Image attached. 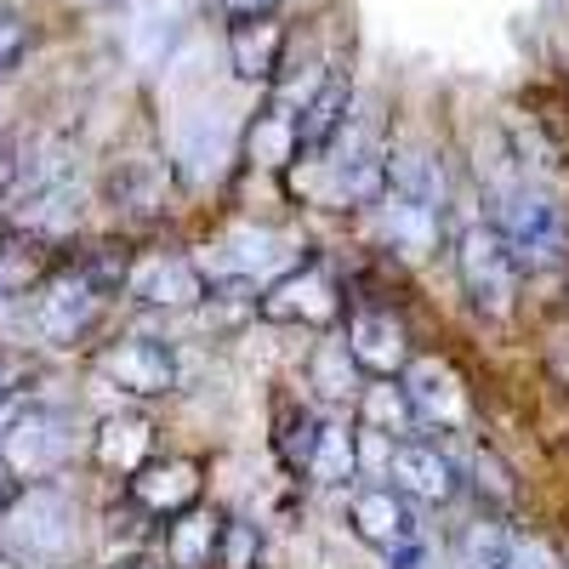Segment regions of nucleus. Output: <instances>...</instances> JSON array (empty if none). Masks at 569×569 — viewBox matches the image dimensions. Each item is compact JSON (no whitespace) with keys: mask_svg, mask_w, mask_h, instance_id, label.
<instances>
[{"mask_svg":"<svg viewBox=\"0 0 569 569\" xmlns=\"http://www.w3.org/2000/svg\"><path fill=\"white\" fill-rule=\"evenodd\" d=\"M348 525L365 547L388 552L399 569H416L421 563V525H416V507L405 490L393 485H376V490H359L353 507H348Z\"/></svg>","mask_w":569,"mask_h":569,"instance_id":"nucleus-4","label":"nucleus"},{"mask_svg":"<svg viewBox=\"0 0 569 569\" xmlns=\"http://www.w3.org/2000/svg\"><path fill=\"white\" fill-rule=\"evenodd\" d=\"M348 353L359 370L370 376H399L410 365V337H405V319L388 308H359L348 319Z\"/></svg>","mask_w":569,"mask_h":569,"instance_id":"nucleus-10","label":"nucleus"},{"mask_svg":"<svg viewBox=\"0 0 569 569\" xmlns=\"http://www.w3.org/2000/svg\"><path fill=\"white\" fill-rule=\"evenodd\" d=\"M507 563H512V536L479 518L461 541V569H507Z\"/></svg>","mask_w":569,"mask_h":569,"instance_id":"nucleus-22","label":"nucleus"},{"mask_svg":"<svg viewBox=\"0 0 569 569\" xmlns=\"http://www.w3.org/2000/svg\"><path fill=\"white\" fill-rule=\"evenodd\" d=\"M0 569H23V563H18V558H7V552H0Z\"/></svg>","mask_w":569,"mask_h":569,"instance_id":"nucleus-31","label":"nucleus"},{"mask_svg":"<svg viewBox=\"0 0 569 569\" xmlns=\"http://www.w3.org/2000/svg\"><path fill=\"white\" fill-rule=\"evenodd\" d=\"M222 525L228 518H206V512H194V507H182L177 518H171V541H166V558L177 563V569H206V563H217V541H222Z\"/></svg>","mask_w":569,"mask_h":569,"instance_id":"nucleus-18","label":"nucleus"},{"mask_svg":"<svg viewBox=\"0 0 569 569\" xmlns=\"http://www.w3.org/2000/svg\"><path fill=\"white\" fill-rule=\"evenodd\" d=\"M23 46H29V34H23V18H18V12H0V74H7V69H18Z\"/></svg>","mask_w":569,"mask_h":569,"instance_id":"nucleus-26","label":"nucleus"},{"mask_svg":"<svg viewBox=\"0 0 569 569\" xmlns=\"http://www.w3.org/2000/svg\"><path fill=\"white\" fill-rule=\"evenodd\" d=\"M456 273H461V291L467 302L490 313V319H507L512 313V291H518V262L501 240L496 222H472L456 246Z\"/></svg>","mask_w":569,"mask_h":569,"instance_id":"nucleus-3","label":"nucleus"},{"mask_svg":"<svg viewBox=\"0 0 569 569\" xmlns=\"http://www.w3.org/2000/svg\"><path fill=\"white\" fill-rule=\"evenodd\" d=\"M23 382H29V365H23V359H12V353H0V405L18 399V393H23Z\"/></svg>","mask_w":569,"mask_h":569,"instance_id":"nucleus-27","label":"nucleus"},{"mask_svg":"<svg viewBox=\"0 0 569 569\" xmlns=\"http://www.w3.org/2000/svg\"><path fill=\"white\" fill-rule=\"evenodd\" d=\"M342 142V160H337V188L348 200H376L382 194V182H388V149H382V137L376 131H337Z\"/></svg>","mask_w":569,"mask_h":569,"instance_id":"nucleus-16","label":"nucleus"},{"mask_svg":"<svg viewBox=\"0 0 569 569\" xmlns=\"http://www.w3.org/2000/svg\"><path fill=\"white\" fill-rule=\"evenodd\" d=\"M114 569H154V563H114Z\"/></svg>","mask_w":569,"mask_h":569,"instance_id":"nucleus-32","label":"nucleus"},{"mask_svg":"<svg viewBox=\"0 0 569 569\" xmlns=\"http://www.w3.org/2000/svg\"><path fill=\"white\" fill-rule=\"evenodd\" d=\"M131 496L149 507V512H160V518H177L182 507H194V496H200V467H194V461H154V467H137Z\"/></svg>","mask_w":569,"mask_h":569,"instance_id":"nucleus-17","label":"nucleus"},{"mask_svg":"<svg viewBox=\"0 0 569 569\" xmlns=\"http://www.w3.org/2000/svg\"><path fill=\"white\" fill-rule=\"evenodd\" d=\"M507 569H512V563H507Z\"/></svg>","mask_w":569,"mask_h":569,"instance_id":"nucleus-33","label":"nucleus"},{"mask_svg":"<svg viewBox=\"0 0 569 569\" xmlns=\"http://www.w3.org/2000/svg\"><path fill=\"white\" fill-rule=\"evenodd\" d=\"M69 450V433H63V421L52 410H18V421L7 427V439H0V456H7L18 467V479L23 472H46V467H58Z\"/></svg>","mask_w":569,"mask_h":569,"instance_id":"nucleus-12","label":"nucleus"},{"mask_svg":"<svg viewBox=\"0 0 569 569\" xmlns=\"http://www.w3.org/2000/svg\"><path fill=\"white\" fill-rule=\"evenodd\" d=\"M103 284L91 279L86 268H63V273H52L40 284V297H34V330L46 342H58V348H69V342H80L86 330H91V319L103 313Z\"/></svg>","mask_w":569,"mask_h":569,"instance_id":"nucleus-5","label":"nucleus"},{"mask_svg":"<svg viewBox=\"0 0 569 569\" xmlns=\"http://www.w3.org/2000/svg\"><path fill=\"white\" fill-rule=\"evenodd\" d=\"M388 479H393V490H405L410 501H427V507H445V501L461 496L456 461L439 445H421V439H393L388 445Z\"/></svg>","mask_w":569,"mask_h":569,"instance_id":"nucleus-7","label":"nucleus"},{"mask_svg":"<svg viewBox=\"0 0 569 569\" xmlns=\"http://www.w3.org/2000/svg\"><path fill=\"white\" fill-rule=\"evenodd\" d=\"M279 58H284V23L273 18H246L228 29V63L246 86H268L279 74Z\"/></svg>","mask_w":569,"mask_h":569,"instance_id":"nucleus-14","label":"nucleus"},{"mask_svg":"<svg viewBox=\"0 0 569 569\" xmlns=\"http://www.w3.org/2000/svg\"><path fill=\"white\" fill-rule=\"evenodd\" d=\"M7 182H12V160L0 154V194H7Z\"/></svg>","mask_w":569,"mask_h":569,"instance_id":"nucleus-30","label":"nucleus"},{"mask_svg":"<svg viewBox=\"0 0 569 569\" xmlns=\"http://www.w3.org/2000/svg\"><path fill=\"white\" fill-rule=\"evenodd\" d=\"M319 427H325V421H319V416H308V410L291 421V433H284V456H291V467H308V456H313V439H319Z\"/></svg>","mask_w":569,"mask_h":569,"instance_id":"nucleus-25","label":"nucleus"},{"mask_svg":"<svg viewBox=\"0 0 569 569\" xmlns=\"http://www.w3.org/2000/svg\"><path fill=\"white\" fill-rule=\"evenodd\" d=\"M154 450V433H149V421H109L103 433H98V456L120 472H137L142 456Z\"/></svg>","mask_w":569,"mask_h":569,"instance_id":"nucleus-20","label":"nucleus"},{"mask_svg":"<svg viewBox=\"0 0 569 569\" xmlns=\"http://www.w3.org/2000/svg\"><path fill=\"white\" fill-rule=\"evenodd\" d=\"M12 530L34 558H58L74 541V507L58 490H29L12 501Z\"/></svg>","mask_w":569,"mask_h":569,"instance_id":"nucleus-11","label":"nucleus"},{"mask_svg":"<svg viewBox=\"0 0 569 569\" xmlns=\"http://www.w3.org/2000/svg\"><path fill=\"white\" fill-rule=\"evenodd\" d=\"M98 370L109 376L120 393H137V399H160V393L177 388V359H171V348L154 342V337H126V342L103 348Z\"/></svg>","mask_w":569,"mask_h":569,"instance_id":"nucleus-8","label":"nucleus"},{"mask_svg":"<svg viewBox=\"0 0 569 569\" xmlns=\"http://www.w3.org/2000/svg\"><path fill=\"white\" fill-rule=\"evenodd\" d=\"M313 382L325 388V399H353V353H348V342H325L319 348Z\"/></svg>","mask_w":569,"mask_h":569,"instance_id":"nucleus-23","label":"nucleus"},{"mask_svg":"<svg viewBox=\"0 0 569 569\" xmlns=\"http://www.w3.org/2000/svg\"><path fill=\"white\" fill-rule=\"evenodd\" d=\"M405 393L416 405V421H439V427H456L467 416V388L461 376L445 365V359H416L405 370Z\"/></svg>","mask_w":569,"mask_h":569,"instance_id":"nucleus-13","label":"nucleus"},{"mask_svg":"<svg viewBox=\"0 0 569 569\" xmlns=\"http://www.w3.org/2000/svg\"><path fill=\"white\" fill-rule=\"evenodd\" d=\"M217 563L222 569H257V530L240 525V518H228L222 541H217Z\"/></svg>","mask_w":569,"mask_h":569,"instance_id":"nucleus-24","label":"nucleus"},{"mask_svg":"<svg viewBox=\"0 0 569 569\" xmlns=\"http://www.w3.org/2000/svg\"><path fill=\"white\" fill-rule=\"evenodd\" d=\"M348 109H353V86L342 74H325L297 120V154H325L337 142V131L348 126Z\"/></svg>","mask_w":569,"mask_h":569,"instance_id":"nucleus-15","label":"nucleus"},{"mask_svg":"<svg viewBox=\"0 0 569 569\" xmlns=\"http://www.w3.org/2000/svg\"><path fill=\"white\" fill-rule=\"evenodd\" d=\"M365 416L376 421V433H405V427L416 421V405L405 388H393V376H376V388L365 399Z\"/></svg>","mask_w":569,"mask_h":569,"instance_id":"nucleus-21","label":"nucleus"},{"mask_svg":"<svg viewBox=\"0 0 569 569\" xmlns=\"http://www.w3.org/2000/svg\"><path fill=\"white\" fill-rule=\"evenodd\" d=\"M353 467H359V433H353L348 421H325L302 472H308L313 485H348Z\"/></svg>","mask_w":569,"mask_h":569,"instance_id":"nucleus-19","label":"nucleus"},{"mask_svg":"<svg viewBox=\"0 0 569 569\" xmlns=\"http://www.w3.org/2000/svg\"><path fill=\"white\" fill-rule=\"evenodd\" d=\"M337 279L325 273V262H302L297 273H284L279 284H268L257 313L273 319V325H325V319H337Z\"/></svg>","mask_w":569,"mask_h":569,"instance_id":"nucleus-6","label":"nucleus"},{"mask_svg":"<svg viewBox=\"0 0 569 569\" xmlns=\"http://www.w3.org/2000/svg\"><path fill=\"white\" fill-rule=\"evenodd\" d=\"M12 421H18V405L7 399V405H0V439H7V427H12Z\"/></svg>","mask_w":569,"mask_h":569,"instance_id":"nucleus-29","label":"nucleus"},{"mask_svg":"<svg viewBox=\"0 0 569 569\" xmlns=\"http://www.w3.org/2000/svg\"><path fill=\"white\" fill-rule=\"evenodd\" d=\"M126 291L137 302H149V308H188V302L206 297V279H200L194 262L177 257V251H149V257L131 262Z\"/></svg>","mask_w":569,"mask_h":569,"instance_id":"nucleus-9","label":"nucleus"},{"mask_svg":"<svg viewBox=\"0 0 569 569\" xmlns=\"http://www.w3.org/2000/svg\"><path fill=\"white\" fill-rule=\"evenodd\" d=\"M284 7V0H222V12L233 18V23H246V18H273Z\"/></svg>","mask_w":569,"mask_h":569,"instance_id":"nucleus-28","label":"nucleus"},{"mask_svg":"<svg viewBox=\"0 0 569 569\" xmlns=\"http://www.w3.org/2000/svg\"><path fill=\"white\" fill-rule=\"evenodd\" d=\"M382 206H388V233L410 257H421L427 246H433L439 217H445V166L427 154V149L388 154Z\"/></svg>","mask_w":569,"mask_h":569,"instance_id":"nucleus-1","label":"nucleus"},{"mask_svg":"<svg viewBox=\"0 0 569 569\" xmlns=\"http://www.w3.org/2000/svg\"><path fill=\"white\" fill-rule=\"evenodd\" d=\"M496 228H501V240H507L518 273H547V268H558L569 257V222H563V211L547 194H530V188L507 194Z\"/></svg>","mask_w":569,"mask_h":569,"instance_id":"nucleus-2","label":"nucleus"}]
</instances>
